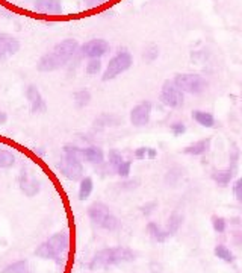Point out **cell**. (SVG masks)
Instances as JSON below:
<instances>
[{"mask_svg": "<svg viewBox=\"0 0 242 273\" xmlns=\"http://www.w3.org/2000/svg\"><path fill=\"white\" fill-rule=\"evenodd\" d=\"M80 158L82 161H88L91 164H102L105 161V154L97 146H88L80 149Z\"/></svg>", "mask_w": 242, "mask_h": 273, "instance_id": "15", "label": "cell"}, {"mask_svg": "<svg viewBox=\"0 0 242 273\" xmlns=\"http://www.w3.org/2000/svg\"><path fill=\"white\" fill-rule=\"evenodd\" d=\"M210 143H212V138L210 137H206V138H201L195 143H191L188 144L186 147L182 149V152L186 155H192V157H200V155H204L206 152L210 149Z\"/></svg>", "mask_w": 242, "mask_h": 273, "instance_id": "16", "label": "cell"}, {"mask_svg": "<svg viewBox=\"0 0 242 273\" xmlns=\"http://www.w3.org/2000/svg\"><path fill=\"white\" fill-rule=\"evenodd\" d=\"M94 190V182L93 179H91L89 176H83L80 179V184H79V199L80 200H85L91 196V193H93Z\"/></svg>", "mask_w": 242, "mask_h": 273, "instance_id": "21", "label": "cell"}, {"mask_svg": "<svg viewBox=\"0 0 242 273\" xmlns=\"http://www.w3.org/2000/svg\"><path fill=\"white\" fill-rule=\"evenodd\" d=\"M18 185H20V190L29 197L37 196L41 190L40 181L34 176H30L29 173H26V170H23L20 178H18Z\"/></svg>", "mask_w": 242, "mask_h": 273, "instance_id": "11", "label": "cell"}, {"mask_svg": "<svg viewBox=\"0 0 242 273\" xmlns=\"http://www.w3.org/2000/svg\"><path fill=\"white\" fill-rule=\"evenodd\" d=\"M151 108H153V105H151L150 100H142L141 103L133 106L132 111H130V123L136 128L145 126L150 121Z\"/></svg>", "mask_w": 242, "mask_h": 273, "instance_id": "9", "label": "cell"}, {"mask_svg": "<svg viewBox=\"0 0 242 273\" xmlns=\"http://www.w3.org/2000/svg\"><path fill=\"white\" fill-rule=\"evenodd\" d=\"M108 158H109V166H111L114 170H117V167L124 161L123 155H121V152L117 150V149H111V150H109Z\"/></svg>", "mask_w": 242, "mask_h": 273, "instance_id": "28", "label": "cell"}, {"mask_svg": "<svg viewBox=\"0 0 242 273\" xmlns=\"http://www.w3.org/2000/svg\"><path fill=\"white\" fill-rule=\"evenodd\" d=\"M156 157H158V150H156V149H153V147H148V150H147V158L155 160Z\"/></svg>", "mask_w": 242, "mask_h": 273, "instance_id": "39", "label": "cell"}, {"mask_svg": "<svg viewBox=\"0 0 242 273\" xmlns=\"http://www.w3.org/2000/svg\"><path fill=\"white\" fill-rule=\"evenodd\" d=\"M214 254H215L217 258H220V260L224 261V263H233V261H235L233 252H232L227 246H224V245H217L215 249H214Z\"/></svg>", "mask_w": 242, "mask_h": 273, "instance_id": "23", "label": "cell"}, {"mask_svg": "<svg viewBox=\"0 0 242 273\" xmlns=\"http://www.w3.org/2000/svg\"><path fill=\"white\" fill-rule=\"evenodd\" d=\"M147 150H148V147H138L135 150V158L136 160H145L147 158Z\"/></svg>", "mask_w": 242, "mask_h": 273, "instance_id": "38", "label": "cell"}, {"mask_svg": "<svg viewBox=\"0 0 242 273\" xmlns=\"http://www.w3.org/2000/svg\"><path fill=\"white\" fill-rule=\"evenodd\" d=\"M100 228H103V229H106V231H117V229L121 228V222L118 220V217H115L114 214H111V216L103 222V225H102Z\"/></svg>", "mask_w": 242, "mask_h": 273, "instance_id": "31", "label": "cell"}, {"mask_svg": "<svg viewBox=\"0 0 242 273\" xmlns=\"http://www.w3.org/2000/svg\"><path fill=\"white\" fill-rule=\"evenodd\" d=\"M182 222H183V217H182L177 211H173L171 214H170V217H168L167 226L164 228V229H165V232H167V235H168V237H173V235L180 229Z\"/></svg>", "mask_w": 242, "mask_h": 273, "instance_id": "20", "label": "cell"}, {"mask_svg": "<svg viewBox=\"0 0 242 273\" xmlns=\"http://www.w3.org/2000/svg\"><path fill=\"white\" fill-rule=\"evenodd\" d=\"M86 214L88 217L91 219V222L96 223L97 226H102L103 222L112 214L109 206L103 202H94V203H91L86 209Z\"/></svg>", "mask_w": 242, "mask_h": 273, "instance_id": "10", "label": "cell"}, {"mask_svg": "<svg viewBox=\"0 0 242 273\" xmlns=\"http://www.w3.org/2000/svg\"><path fill=\"white\" fill-rule=\"evenodd\" d=\"M2 273H30L29 263H27L26 260L14 261V263L8 264L6 267H3Z\"/></svg>", "mask_w": 242, "mask_h": 273, "instance_id": "22", "label": "cell"}, {"mask_svg": "<svg viewBox=\"0 0 242 273\" xmlns=\"http://www.w3.org/2000/svg\"><path fill=\"white\" fill-rule=\"evenodd\" d=\"M233 175H235V170L232 167L221 169V170H214V172H212V179L215 181L217 185L227 187L230 182H232V179H233Z\"/></svg>", "mask_w": 242, "mask_h": 273, "instance_id": "17", "label": "cell"}, {"mask_svg": "<svg viewBox=\"0 0 242 273\" xmlns=\"http://www.w3.org/2000/svg\"><path fill=\"white\" fill-rule=\"evenodd\" d=\"M232 241H233V245H235V246L242 248V232H241V231L233 232V235H232Z\"/></svg>", "mask_w": 242, "mask_h": 273, "instance_id": "37", "label": "cell"}, {"mask_svg": "<svg viewBox=\"0 0 242 273\" xmlns=\"http://www.w3.org/2000/svg\"><path fill=\"white\" fill-rule=\"evenodd\" d=\"M173 82L182 93L188 94H201L207 88V81L197 73H179L174 76Z\"/></svg>", "mask_w": 242, "mask_h": 273, "instance_id": "5", "label": "cell"}, {"mask_svg": "<svg viewBox=\"0 0 242 273\" xmlns=\"http://www.w3.org/2000/svg\"><path fill=\"white\" fill-rule=\"evenodd\" d=\"M70 237L67 232H56L50 235L46 241L40 243L35 249V255L44 260H53L58 264H62V257L68 251Z\"/></svg>", "mask_w": 242, "mask_h": 273, "instance_id": "3", "label": "cell"}, {"mask_svg": "<svg viewBox=\"0 0 242 273\" xmlns=\"http://www.w3.org/2000/svg\"><path fill=\"white\" fill-rule=\"evenodd\" d=\"M170 128H171V132L174 135H182V134H185V131H186V126H185L183 121H174V123H171Z\"/></svg>", "mask_w": 242, "mask_h": 273, "instance_id": "34", "label": "cell"}, {"mask_svg": "<svg viewBox=\"0 0 242 273\" xmlns=\"http://www.w3.org/2000/svg\"><path fill=\"white\" fill-rule=\"evenodd\" d=\"M156 202H148V203H145V205H142L141 206V212L144 216H148V214H151V212H153V209L156 208Z\"/></svg>", "mask_w": 242, "mask_h": 273, "instance_id": "35", "label": "cell"}, {"mask_svg": "<svg viewBox=\"0 0 242 273\" xmlns=\"http://www.w3.org/2000/svg\"><path fill=\"white\" fill-rule=\"evenodd\" d=\"M15 164V155L8 149L0 150V169H9Z\"/></svg>", "mask_w": 242, "mask_h": 273, "instance_id": "25", "label": "cell"}, {"mask_svg": "<svg viewBox=\"0 0 242 273\" xmlns=\"http://www.w3.org/2000/svg\"><path fill=\"white\" fill-rule=\"evenodd\" d=\"M136 260V252L130 248L124 246H115V248H106L99 251L93 258H91L88 267L91 270L99 269H108L112 266H118L121 263H130Z\"/></svg>", "mask_w": 242, "mask_h": 273, "instance_id": "2", "label": "cell"}, {"mask_svg": "<svg viewBox=\"0 0 242 273\" xmlns=\"http://www.w3.org/2000/svg\"><path fill=\"white\" fill-rule=\"evenodd\" d=\"M34 8L40 14H50V15L62 14V3H60V0H35Z\"/></svg>", "mask_w": 242, "mask_h": 273, "instance_id": "14", "label": "cell"}, {"mask_svg": "<svg viewBox=\"0 0 242 273\" xmlns=\"http://www.w3.org/2000/svg\"><path fill=\"white\" fill-rule=\"evenodd\" d=\"M26 96L30 105V112L32 114H40V112H46L47 105L44 97L41 96V93L38 91V88L35 85H29L26 90Z\"/></svg>", "mask_w": 242, "mask_h": 273, "instance_id": "12", "label": "cell"}, {"mask_svg": "<svg viewBox=\"0 0 242 273\" xmlns=\"http://www.w3.org/2000/svg\"><path fill=\"white\" fill-rule=\"evenodd\" d=\"M133 64V58L132 55L127 52V50H120L115 56L111 58V61L108 63V67L106 70L103 72V76L102 79L106 82V81H112L115 79L117 76H120L121 73L127 72Z\"/></svg>", "mask_w": 242, "mask_h": 273, "instance_id": "6", "label": "cell"}, {"mask_svg": "<svg viewBox=\"0 0 242 273\" xmlns=\"http://www.w3.org/2000/svg\"><path fill=\"white\" fill-rule=\"evenodd\" d=\"M77 50H79V43L74 38L62 40L60 43H58L50 52H47L46 55H43L38 59L37 69H38V72H43V73H49V72L62 69L73 59V56L76 55Z\"/></svg>", "mask_w": 242, "mask_h": 273, "instance_id": "1", "label": "cell"}, {"mask_svg": "<svg viewBox=\"0 0 242 273\" xmlns=\"http://www.w3.org/2000/svg\"><path fill=\"white\" fill-rule=\"evenodd\" d=\"M192 118L197 121L198 125H201L203 128H214V126H215V117L212 115L210 112L195 109V111L192 112Z\"/></svg>", "mask_w": 242, "mask_h": 273, "instance_id": "19", "label": "cell"}, {"mask_svg": "<svg viewBox=\"0 0 242 273\" xmlns=\"http://www.w3.org/2000/svg\"><path fill=\"white\" fill-rule=\"evenodd\" d=\"M105 2H106V0H83V3L86 5V8H99Z\"/></svg>", "mask_w": 242, "mask_h": 273, "instance_id": "36", "label": "cell"}, {"mask_svg": "<svg viewBox=\"0 0 242 273\" xmlns=\"http://www.w3.org/2000/svg\"><path fill=\"white\" fill-rule=\"evenodd\" d=\"M6 120H8V115H6V112L0 111V125H3Z\"/></svg>", "mask_w": 242, "mask_h": 273, "instance_id": "40", "label": "cell"}, {"mask_svg": "<svg viewBox=\"0 0 242 273\" xmlns=\"http://www.w3.org/2000/svg\"><path fill=\"white\" fill-rule=\"evenodd\" d=\"M20 50V41L9 34L0 32V59L9 58Z\"/></svg>", "mask_w": 242, "mask_h": 273, "instance_id": "13", "label": "cell"}, {"mask_svg": "<svg viewBox=\"0 0 242 273\" xmlns=\"http://www.w3.org/2000/svg\"><path fill=\"white\" fill-rule=\"evenodd\" d=\"M144 59L148 61V63H151V61H155L158 56H159V47L155 46V44H148L145 49H144V53H142Z\"/></svg>", "mask_w": 242, "mask_h": 273, "instance_id": "30", "label": "cell"}, {"mask_svg": "<svg viewBox=\"0 0 242 273\" xmlns=\"http://www.w3.org/2000/svg\"><path fill=\"white\" fill-rule=\"evenodd\" d=\"M91 102V93L88 90H79L74 93V105L77 108H85Z\"/></svg>", "mask_w": 242, "mask_h": 273, "instance_id": "26", "label": "cell"}, {"mask_svg": "<svg viewBox=\"0 0 242 273\" xmlns=\"http://www.w3.org/2000/svg\"><path fill=\"white\" fill-rule=\"evenodd\" d=\"M159 100L168 108H179L183 105V93L176 87V84L173 81L167 79L162 84Z\"/></svg>", "mask_w": 242, "mask_h": 273, "instance_id": "7", "label": "cell"}, {"mask_svg": "<svg viewBox=\"0 0 242 273\" xmlns=\"http://www.w3.org/2000/svg\"><path fill=\"white\" fill-rule=\"evenodd\" d=\"M130 167H132V161H123L118 167H117V175L121 178H129L130 175Z\"/></svg>", "mask_w": 242, "mask_h": 273, "instance_id": "32", "label": "cell"}, {"mask_svg": "<svg viewBox=\"0 0 242 273\" xmlns=\"http://www.w3.org/2000/svg\"><path fill=\"white\" fill-rule=\"evenodd\" d=\"M120 123H121V120L114 114H102L100 117L96 118L97 126H118Z\"/></svg>", "mask_w": 242, "mask_h": 273, "instance_id": "24", "label": "cell"}, {"mask_svg": "<svg viewBox=\"0 0 242 273\" xmlns=\"http://www.w3.org/2000/svg\"><path fill=\"white\" fill-rule=\"evenodd\" d=\"M111 46L106 40L103 38H94V40H89L85 44L80 46V53L82 56H86L89 59L93 58H102L109 52Z\"/></svg>", "mask_w": 242, "mask_h": 273, "instance_id": "8", "label": "cell"}, {"mask_svg": "<svg viewBox=\"0 0 242 273\" xmlns=\"http://www.w3.org/2000/svg\"><path fill=\"white\" fill-rule=\"evenodd\" d=\"M232 190H233V194H235L236 200H238L239 203H242V176L238 178V179L235 181V184H233Z\"/></svg>", "mask_w": 242, "mask_h": 273, "instance_id": "33", "label": "cell"}, {"mask_svg": "<svg viewBox=\"0 0 242 273\" xmlns=\"http://www.w3.org/2000/svg\"><path fill=\"white\" fill-rule=\"evenodd\" d=\"M147 232H148L150 238L153 240V241H156V243H164V241L168 238L165 229L161 228V226H159L158 223H155V222H148V223H147Z\"/></svg>", "mask_w": 242, "mask_h": 273, "instance_id": "18", "label": "cell"}, {"mask_svg": "<svg viewBox=\"0 0 242 273\" xmlns=\"http://www.w3.org/2000/svg\"><path fill=\"white\" fill-rule=\"evenodd\" d=\"M100 70H102V61H100V58H93V59H89V61H88L86 69H85L86 75H89V76H96V75L100 73Z\"/></svg>", "mask_w": 242, "mask_h": 273, "instance_id": "27", "label": "cell"}, {"mask_svg": "<svg viewBox=\"0 0 242 273\" xmlns=\"http://www.w3.org/2000/svg\"><path fill=\"white\" fill-rule=\"evenodd\" d=\"M210 220H212V228H214L215 232H218V234L226 232V229H227V220L224 217H221V216H212Z\"/></svg>", "mask_w": 242, "mask_h": 273, "instance_id": "29", "label": "cell"}, {"mask_svg": "<svg viewBox=\"0 0 242 273\" xmlns=\"http://www.w3.org/2000/svg\"><path fill=\"white\" fill-rule=\"evenodd\" d=\"M59 170L70 181H80L83 178V166L80 158V147L65 146L62 158L59 161Z\"/></svg>", "mask_w": 242, "mask_h": 273, "instance_id": "4", "label": "cell"}]
</instances>
